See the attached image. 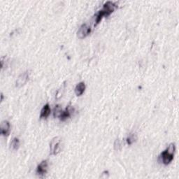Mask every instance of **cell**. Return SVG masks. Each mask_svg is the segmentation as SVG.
Segmentation results:
<instances>
[{"label":"cell","mask_w":179,"mask_h":179,"mask_svg":"<svg viewBox=\"0 0 179 179\" xmlns=\"http://www.w3.org/2000/svg\"><path fill=\"white\" fill-rule=\"evenodd\" d=\"M114 149L116 151H120L122 148V143H121V141L120 139H116L114 142Z\"/></svg>","instance_id":"14"},{"label":"cell","mask_w":179,"mask_h":179,"mask_svg":"<svg viewBox=\"0 0 179 179\" xmlns=\"http://www.w3.org/2000/svg\"><path fill=\"white\" fill-rule=\"evenodd\" d=\"M51 107L48 104H46L42 108V111H41V114H40V118H46L49 116L50 114H51Z\"/></svg>","instance_id":"9"},{"label":"cell","mask_w":179,"mask_h":179,"mask_svg":"<svg viewBox=\"0 0 179 179\" xmlns=\"http://www.w3.org/2000/svg\"><path fill=\"white\" fill-rule=\"evenodd\" d=\"M3 99H4V95H3V94H1V101H3Z\"/></svg>","instance_id":"15"},{"label":"cell","mask_w":179,"mask_h":179,"mask_svg":"<svg viewBox=\"0 0 179 179\" xmlns=\"http://www.w3.org/2000/svg\"><path fill=\"white\" fill-rule=\"evenodd\" d=\"M74 111V108L72 107H67L65 111H64L62 115L60 117V119L62 120V121H64L66 120L67 118H69L70 116H71L73 112Z\"/></svg>","instance_id":"8"},{"label":"cell","mask_w":179,"mask_h":179,"mask_svg":"<svg viewBox=\"0 0 179 179\" xmlns=\"http://www.w3.org/2000/svg\"><path fill=\"white\" fill-rule=\"evenodd\" d=\"M117 7L118 6L112 2H107L105 3L102 9L99 10L94 17V22H95L94 26L97 25L104 17L109 16L111 13L115 11Z\"/></svg>","instance_id":"1"},{"label":"cell","mask_w":179,"mask_h":179,"mask_svg":"<svg viewBox=\"0 0 179 179\" xmlns=\"http://www.w3.org/2000/svg\"><path fill=\"white\" fill-rule=\"evenodd\" d=\"M137 139V136L134 134H130L129 135L127 139V142L129 145L132 144V143L136 141Z\"/></svg>","instance_id":"13"},{"label":"cell","mask_w":179,"mask_h":179,"mask_svg":"<svg viewBox=\"0 0 179 179\" xmlns=\"http://www.w3.org/2000/svg\"><path fill=\"white\" fill-rule=\"evenodd\" d=\"M48 163L47 160H43L38 165L37 168V173L39 176H44L48 171Z\"/></svg>","instance_id":"6"},{"label":"cell","mask_w":179,"mask_h":179,"mask_svg":"<svg viewBox=\"0 0 179 179\" xmlns=\"http://www.w3.org/2000/svg\"><path fill=\"white\" fill-rule=\"evenodd\" d=\"M91 32L90 26L87 24H83L77 32V37L79 39H83Z\"/></svg>","instance_id":"4"},{"label":"cell","mask_w":179,"mask_h":179,"mask_svg":"<svg viewBox=\"0 0 179 179\" xmlns=\"http://www.w3.org/2000/svg\"><path fill=\"white\" fill-rule=\"evenodd\" d=\"M29 78H30V72L27 71L22 73V74H20L19 77L17 78L16 83V86L17 87H20L23 86L28 81Z\"/></svg>","instance_id":"5"},{"label":"cell","mask_w":179,"mask_h":179,"mask_svg":"<svg viewBox=\"0 0 179 179\" xmlns=\"http://www.w3.org/2000/svg\"><path fill=\"white\" fill-rule=\"evenodd\" d=\"M60 137H57L52 139L51 143H50V153L51 155H57L60 151Z\"/></svg>","instance_id":"3"},{"label":"cell","mask_w":179,"mask_h":179,"mask_svg":"<svg viewBox=\"0 0 179 179\" xmlns=\"http://www.w3.org/2000/svg\"><path fill=\"white\" fill-rule=\"evenodd\" d=\"M62 112V108L60 105L55 106L53 109V116L55 118H60Z\"/></svg>","instance_id":"11"},{"label":"cell","mask_w":179,"mask_h":179,"mask_svg":"<svg viewBox=\"0 0 179 179\" xmlns=\"http://www.w3.org/2000/svg\"><path fill=\"white\" fill-rule=\"evenodd\" d=\"M10 123L7 120H4L1 123V134L3 136H8L11 130Z\"/></svg>","instance_id":"7"},{"label":"cell","mask_w":179,"mask_h":179,"mask_svg":"<svg viewBox=\"0 0 179 179\" xmlns=\"http://www.w3.org/2000/svg\"><path fill=\"white\" fill-rule=\"evenodd\" d=\"M20 147V141L17 138H14L11 143V149L13 151H16Z\"/></svg>","instance_id":"12"},{"label":"cell","mask_w":179,"mask_h":179,"mask_svg":"<svg viewBox=\"0 0 179 179\" xmlns=\"http://www.w3.org/2000/svg\"><path fill=\"white\" fill-rule=\"evenodd\" d=\"M85 90H86V85H85L83 82H81V83H79L77 86H76L75 88L76 95L77 96L82 95L85 92Z\"/></svg>","instance_id":"10"},{"label":"cell","mask_w":179,"mask_h":179,"mask_svg":"<svg viewBox=\"0 0 179 179\" xmlns=\"http://www.w3.org/2000/svg\"><path fill=\"white\" fill-rule=\"evenodd\" d=\"M175 149L176 148L174 143H171L169 146V147L161 153L160 157L162 158V161L164 164L167 165V164H170V162L174 159Z\"/></svg>","instance_id":"2"}]
</instances>
